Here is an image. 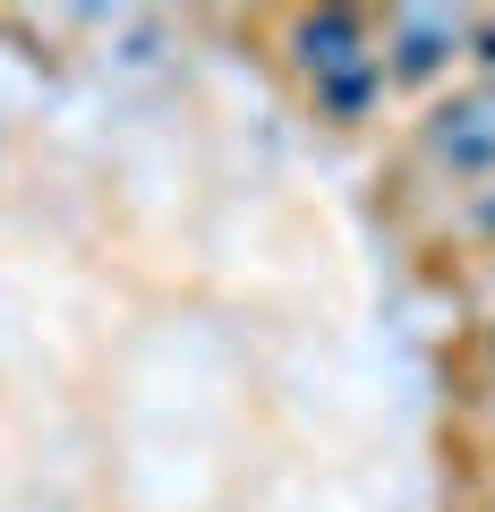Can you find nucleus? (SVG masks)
<instances>
[{
  "mask_svg": "<svg viewBox=\"0 0 495 512\" xmlns=\"http://www.w3.org/2000/svg\"><path fill=\"white\" fill-rule=\"evenodd\" d=\"M342 60H350V26L342 18L308 26V69H342Z\"/></svg>",
  "mask_w": 495,
  "mask_h": 512,
  "instance_id": "f257e3e1",
  "label": "nucleus"
},
{
  "mask_svg": "<svg viewBox=\"0 0 495 512\" xmlns=\"http://www.w3.org/2000/svg\"><path fill=\"white\" fill-rule=\"evenodd\" d=\"M402 60H410V69H436V26H427V18L410 26V52H402Z\"/></svg>",
  "mask_w": 495,
  "mask_h": 512,
  "instance_id": "f03ea898",
  "label": "nucleus"
}]
</instances>
